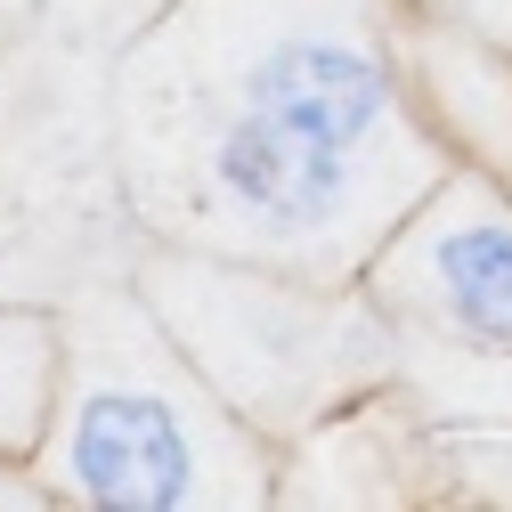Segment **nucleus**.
Here are the masks:
<instances>
[{
  "label": "nucleus",
  "instance_id": "f03ea898",
  "mask_svg": "<svg viewBox=\"0 0 512 512\" xmlns=\"http://www.w3.org/2000/svg\"><path fill=\"white\" fill-rule=\"evenodd\" d=\"M33 472L57 504L98 512H236L277 496L269 431L196 374L131 277L66 293V382Z\"/></svg>",
  "mask_w": 512,
  "mask_h": 512
},
{
  "label": "nucleus",
  "instance_id": "7ed1b4c3",
  "mask_svg": "<svg viewBox=\"0 0 512 512\" xmlns=\"http://www.w3.org/2000/svg\"><path fill=\"white\" fill-rule=\"evenodd\" d=\"M131 285L196 358V374L269 439H301L399 382V317L366 285L293 277L163 236L131 252Z\"/></svg>",
  "mask_w": 512,
  "mask_h": 512
},
{
  "label": "nucleus",
  "instance_id": "0eeeda50",
  "mask_svg": "<svg viewBox=\"0 0 512 512\" xmlns=\"http://www.w3.org/2000/svg\"><path fill=\"white\" fill-rule=\"evenodd\" d=\"M423 9L447 17V25H464L488 49H512V0H423Z\"/></svg>",
  "mask_w": 512,
  "mask_h": 512
},
{
  "label": "nucleus",
  "instance_id": "39448f33",
  "mask_svg": "<svg viewBox=\"0 0 512 512\" xmlns=\"http://www.w3.org/2000/svg\"><path fill=\"white\" fill-rule=\"evenodd\" d=\"M57 382H66V301L0 293V456L9 464L41 456Z\"/></svg>",
  "mask_w": 512,
  "mask_h": 512
},
{
  "label": "nucleus",
  "instance_id": "f257e3e1",
  "mask_svg": "<svg viewBox=\"0 0 512 512\" xmlns=\"http://www.w3.org/2000/svg\"><path fill=\"white\" fill-rule=\"evenodd\" d=\"M139 236L358 285L447 179L382 0H171L114 49Z\"/></svg>",
  "mask_w": 512,
  "mask_h": 512
},
{
  "label": "nucleus",
  "instance_id": "20e7f679",
  "mask_svg": "<svg viewBox=\"0 0 512 512\" xmlns=\"http://www.w3.org/2000/svg\"><path fill=\"white\" fill-rule=\"evenodd\" d=\"M358 285L399 317V334L512 350V196L488 171L447 163Z\"/></svg>",
  "mask_w": 512,
  "mask_h": 512
},
{
  "label": "nucleus",
  "instance_id": "6e6552de",
  "mask_svg": "<svg viewBox=\"0 0 512 512\" xmlns=\"http://www.w3.org/2000/svg\"><path fill=\"white\" fill-rule=\"evenodd\" d=\"M33 504H57L49 480H41L33 464H9V456H0V512H33Z\"/></svg>",
  "mask_w": 512,
  "mask_h": 512
},
{
  "label": "nucleus",
  "instance_id": "1a4fd4ad",
  "mask_svg": "<svg viewBox=\"0 0 512 512\" xmlns=\"http://www.w3.org/2000/svg\"><path fill=\"white\" fill-rule=\"evenodd\" d=\"M0 285L33 301V269H25V252H17V236H9V220H0Z\"/></svg>",
  "mask_w": 512,
  "mask_h": 512
},
{
  "label": "nucleus",
  "instance_id": "423d86ee",
  "mask_svg": "<svg viewBox=\"0 0 512 512\" xmlns=\"http://www.w3.org/2000/svg\"><path fill=\"white\" fill-rule=\"evenodd\" d=\"M17 9H33V17H49L57 33H74V41H90V49H122V41H139L171 0H17Z\"/></svg>",
  "mask_w": 512,
  "mask_h": 512
}]
</instances>
